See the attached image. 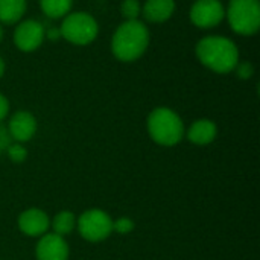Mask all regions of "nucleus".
Here are the masks:
<instances>
[{"instance_id":"nucleus-22","label":"nucleus","mask_w":260,"mask_h":260,"mask_svg":"<svg viewBox=\"0 0 260 260\" xmlns=\"http://www.w3.org/2000/svg\"><path fill=\"white\" fill-rule=\"evenodd\" d=\"M8 111H9V102H8V99L0 93V122L8 116Z\"/></svg>"},{"instance_id":"nucleus-16","label":"nucleus","mask_w":260,"mask_h":260,"mask_svg":"<svg viewBox=\"0 0 260 260\" xmlns=\"http://www.w3.org/2000/svg\"><path fill=\"white\" fill-rule=\"evenodd\" d=\"M73 0H40L43 12L50 18H59L70 12Z\"/></svg>"},{"instance_id":"nucleus-25","label":"nucleus","mask_w":260,"mask_h":260,"mask_svg":"<svg viewBox=\"0 0 260 260\" xmlns=\"http://www.w3.org/2000/svg\"><path fill=\"white\" fill-rule=\"evenodd\" d=\"M2 38H3V29H2V26H0V41H2Z\"/></svg>"},{"instance_id":"nucleus-13","label":"nucleus","mask_w":260,"mask_h":260,"mask_svg":"<svg viewBox=\"0 0 260 260\" xmlns=\"http://www.w3.org/2000/svg\"><path fill=\"white\" fill-rule=\"evenodd\" d=\"M216 134H218V128L215 122L209 119H200L190 125L187 131V139L195 145L204 146L212 143L216 139Z\"/></svg>"},{"instance_id":"nucleus-2","label":"nucleus","mask_w":260,"mask_h":260,"mask_svg":"<svg viewBox=\"0 0 260 260\" xmlns=\"http://www.w3.org/2000/svg\"><path fill=\"white\" fill-rule=\"evenodd\" d=\"M149 30L139 20H125L111 38V52L122 62L139 59L148 49Z\"/></svg>"},{"instance_id":"nucleus-19","label":"nucleus","mask_w":260,"mask_h":260,"mask_svg":"<svg viewBox=\"0 0 260 260\" xmlns=\"http://www.w3.org/2000/svg\"><path fill=\"white\" fill-rule=\"evenodd\" d=\"M133 230H134V222H133V219H129L126 216L113 221V232H116L119 235H128Z\"/></svg>"},{"instance_id":"nucleus-23","label":"nucleus","mask_w":260,"mask_h":260,"mask_svg":"<svg viewBox=\"0 0 260 260\" xmlns=\"http://www.w3.org/2000/svg\"><path fill=\"white\" fill-rule=\"evenodd\" d=\"M47 37H49L50 40H56L58 37H61V34H59V30H49V32H47Z\"/></svg>"},{"instance_id":"nucleus-17","label":"nucleus","mask_w":260,"mask_h":260,"mask_svg":"<svg viewBox=\"0 0 260 260\" xmlns=\"http://www.w3.org/2000/svg\"><path fill=\"white\" fill-rule=\"evenodd\" d=\"M120 11H122V15L125 17V20H137L142 12V6H140L139 0H123Z\"/></svg>"},{"instance_id":"nucleus-11","label":"nucleus","mask_w":260,"mask_h":260,"mask_svg":"<svg viewBox=\"0 0 260 260\" xmlns=\"http://www.w3.org/2000/svg\"><path fill=\"white\" fill-rule=\"evenodd\" d=\"M50 227V219L41 209H27L18 218V229L26 236L38 238L46 235Z\"/></svg>"},{"instance_id":"nucleus-7","label":"nucleus","mask_w":260,"mask_h":260,"mask_svg":"<svg viewBox=\"0 0 260 260\" xmlns=\"http://www.w3.org/2000/svg\"><path fill=\"white\" fill-rule=\"evenodd\" d=\"M224 15L225 9L219 0H197L190 8V20L197 27L201 29L218 26Z\"/></svg>"},{"instance_id":"nucleus-12","label":"nucleus","mask_w":260,"mask_h":260,"mask_svg":"<svg viewBox=\"0 0 260 260\" xmlns=\"http://www.w3.org/2000/svg\"><path fill=\"white\" fill-rule=\"evenodd\" d=\"M175 11L174 0H146L142 12L149 23H165Z\"/></svg>"},{"instance_id":"nucleus-21","label":"nucleus","mask_w":260,"mask_h":260,"mask_svg":"<svg viewBox=\"0 0 260 260\" xmlns=\"http://www.w3.org/2000/svg\"><path fill=\"white\" fill-rule=\"evenodd\" d=\"M12 143V139L9 136V131L5 125L0 123V154L8 149V146Z\"/></svg>"},{"instance_id":"nucleus-8","label":"nucleus","mask_w":260,"mask_h":260,"mask_svg":"<svg viewBox=\"0 0 260 260\" xmlns=\"http://www.w3.org/2000/svg\"><path fill=\"white\" fill-rule=\"evenodd\" d=\"M46 38L44 26L38 20H24L20 21L14 30V43L21 52L37 50Z\"/></svg>"},{"instance_id":"nucleus-4","label":"nucleus","mask_w":260,"mask_h":260,"mask_svg":"<svg viewBox=\"0 0 260 260\" xmlns=\"http://www.w3.org/2000/svg\"><path fill=\"white\" fill-rule=\"evenodd\" d=\"M225 14L233 32L244 37H250L259 30V0H230Z\"/></svg>"},{"instance_id":"nucleus-5","label":"nucleus","mask_w":260,"mask_h":260,"mask_svg":"<svg viewBox=\"0 0 260 260\" xmlns=\"http://www.w3.org/2000/svg\"><path fill=\"white\" fill-rule=\"evenodd\" d=\"M98 32H99L98 21L87 12L67 14L59 27L61 37L76 46L90 44L98 37Z\"/></svg>"},{"instance_id":"nucleus-6","label":"nucleus","mask_w":260,"mask_h":260,"mask_svg":"<svg viewBox=\"0 0 260 260\" xmlns=\"http://www.w3.org/2000/svg\"><path fill=\"white\" fill-rule=\"evenodd\" d=\"M79 235L88 242L105 241L113 233V219L101 209L85 210L78 219Z\"/></svg>"},{"instance_id":"nucleus-10","label":"nucleus","mask_w":260,"mask_h":260,"mask_svg":"<svg viewBox=\"0 0 260 260\" xmlns=\"http://www.w3.org/2000/svg\"><path fill=\"white\" fill-rule=\"evenodd\" d=\"M6 128L9 131L12 142L24 143V142H29L35 136L37 120L29 111H17L15 114H12Z\"/></svg>"},{"instance_id":"nucleus-14","label":"nucleus","mask_w":260,"mask_h":260,"mask_svg":"<svg viewBox=\"0 0 260 260\" xmlns=\"http://www.w3.org/2000/svg\"><path fill=\"white\" fill-rule=\"evenodd\" d=\"M26 12V0H0V21L14 24L21 20Z\"/></svg>"},{"instance_id":"nucleus-24","label":"nucleus","mask_w":260,"mask_h":260,"mask_svg":"<svg viewBox=\"0 0 260 260\" xmlns=\"http://www.w3.org/2000/svg\"><path fill=\"white\" fill-rule=\"evenodd\" d=\"M3 73H5V62H3V59L0 56V78L3 76Z\"/></svg>"},{"instance_id":"nucleus-15","label":"nucleus","mask_w":260,"mask_h":260,"mask_svg":"<svg viewBox=\"0 0 260 260\" xmlns=\"http://www.w3.org/2000/svg\"><path fill=\"white\" fill-rule=\"evenodd\" d=\"M50 225H52L55 235L64 238V236L70 235L75 230V227H76V216L72 212H69V210H62V212H59L53 218Z\"/></svg>"},{"instance_id":"nucleus-18","label":"nucleus","mask_w":260,"mask_h":260,"mask_svg":"<svg viewBox=\"0 0 260 260\" xmlns=\"http://www.w3.org/2000/svg\"><path fill=\"white\" fill-rule=\"evenodd\" d=\"M6 152H8V157L11 158V161H14V163H23L26 160V157H27L26 148L21 143H17V142H12L8 146Z\"/></svg>"},{"instance_id":"nucleus-9","label":"nucleus","mask_w":260,"mask_h":260,"mask_svg":"<svg viewBox=\"0 0 260 260\" xmlns=\"http://www.w3.org/2000/svg\"><path fill=\"white\" fill-rule=\"evenodd\" d=\"M37 260H67L69 259V245L64 238L49 233L43 235L37 244Z\"/></svg>"},{"instance_id":"nucleus-1","label":"nucleus","mask_w":260,"mask_h":260,"mask_svg":"<svg viewBox=\"0 0 260 260\" xmlns=\"http://www.w3.org/2000/svg\"><path fill=\"white\" fill-rule=\"evenodd\" d=\"M197 58L203 66L215 73H230L239 62L236 44L225 37H206L197 43Z\"/></svg>"},{"instance_id":"nucleus-20","label":"nucleus","mask_w":260,"mask_h":260,"mask_svg":"<svg viewBox=\"0 0 260 260\" xmlns=\"http://www.w3.org/2000/svg\"><path fill=\"white\" fill-rule=\"evenodd\" d=\"M235 70H236V73H238V76L241 78V79H248V78H251L253 76V72H254V69H253V64L251 62H238L236 64V67H235Z\"/></svg>"},{"instance_id":"nucleus-3","label":"nucleus","mask_w":260,"mask_h":260,"mask_svg":"<svg viewBox=\"0 0 260 260\" xmlns=\"http://www.w3.org/2000/svg\"><path fill=\"white\" fill-rule=\"evenodd\" d=\"M148 133L161 146H174L184 137V123L171 108L158 107L148 116Z\"/></svg>"}]
</instances>
